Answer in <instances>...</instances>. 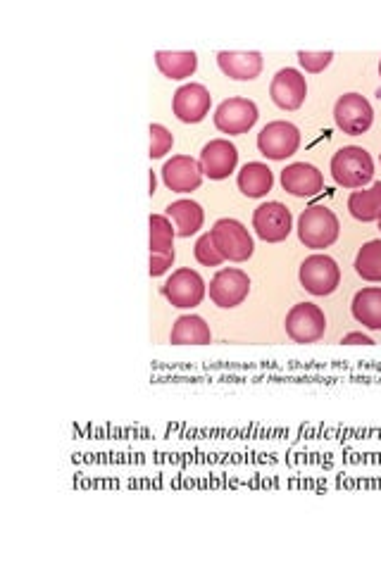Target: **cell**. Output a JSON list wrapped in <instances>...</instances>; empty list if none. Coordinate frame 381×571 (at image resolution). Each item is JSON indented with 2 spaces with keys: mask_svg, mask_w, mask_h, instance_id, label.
<instances>
[{
  "mask_svg": "<svg viewBox=\"0 0 381 571\" xmlns=\"http://www.w3.org/2000/svg\"><path fill=\"white\" fill-rule=\"evenodd\" d=\"M339 231V217L324 205L308 207V210H303L301 219H298V238H301L305 248L322 250L334 246L336 238H339Z\"/></svg>",
  "mask_w": 381,
  "mask_h": 571,
  "instance_id": "obj_1",
  "label": "cell"
},
{
  "mask_svg": "<svg viewBox=\"0 0 381 571\" xmlns=\"http://www.w3.org/2000/svg\"><path fill=\"white\" fill-rule=\"evenodd\" d=\"M331 177L343 188H362L374 177V160L365 148L346 146L331 158Z\"/></svg>",
  "mask_w": 381,
  "mask_h": 571,
  "instance_id": "obj_2",
  "label": "cell"
},
{
  "mask_svg": "<svg viewBox=\"0 0 381 571\" xmlns=\"http://www.w3.org/2000/svg\"><path fill=\"white\" fill-rule=\"evenodd\" d=\"M210 236L224 260L246 262L255 250L251 234H248V229L243 227L239 219H220V222H215V227L210 229Z\"/></svg>",
  "mask_w": 381,
  "mask_h": 571,
  "instance_id": "obj_3",
  "label": "cell"
},
{
  "mask_svg": "<svg viewBox=\"0 0 381 571\" xmlns=\"http://www.w3.org/2000/svg\"><path fill=\"white\" fill-rule=\"evenodd\" d=\"M301 284L312 296H331L341 284V269L334 257L310 255L301 265Z\"/></svg>",
  "mask_w": 381,
  "mask_h": 571,
  "instance_id": "obj_4",
  "label": "cell"
},
{
  "mask_svg": "<svg viewBox=\"0 0 381 571\" xmlns=\"http://www.w3.org/2000/svg\"><path fill=\"white\" fill-rule=\"evenodd\" d=\"M286 334L296 343H315L327 331V317L317 305L298 303L286 315Z\"/></svg>",
  "mask_w": 381,
  "mask_h": 571,
  "instance_id": "obj_5",
  "label": "cell"
},
{
  "mask_svg": "<svg viewBox=\"0 0 381 571\" xmlns=\"http://www.w3.org/2000/svg\"><path fill=\"white\" fill-rule=\"evenodd\" d=\"M334 122L343 134H365L374 122V110L370 100L360 96V93H346V96H341L334 105Z\"/></svg>",
  "mask_w": 381,
  "mask_h": 571,
  "instance_id": "obj_6",
  "label": "cell"
},
{
  "mask_svg": "<svg viewBox=\"0 0 381 571\" xmlns=\"http://www.w3.org/2000/svg\"><path fill=\"white\" fill-rule=\"evenodd\" d=\"M301 148V131L291 122H270L258 134V150L267 160H286Z\"/></svg>",
  "mask_w": 381,
  "mask_h": 571,
  "instance_id": "obj_7",
  "label": "cell"
},
{
  "mask_svg": "<svg viewBox=\"0 0 381 571\" xmlns=\"http://www.w3.org/2000/svg\"><path fill=\"white\" fill-rule=\"evenodd\" d=\"M162 296L179 310H191V307H198L205 298V281L203 276L193 269L184 267L177 269L170 279L162 286Z\"/></svg>",
  "mask_w": 381,
  "mask_h": 571,
  "instance_id": "obj_8",
  "label": "cell"
},
{
  "mask_svg": "<svg viewBox=\"0 0 381 571\" xmlns=\"http://www.w3.org/2000/svg\"><path fill=\"white\" fill-rule=\"evenodd\" d=\"M253 229L265 243H281L286 241L293 229V217L289 207L277 203H262L258 210L253 212Z\"/></svg>",
  "mask_w": 381,
  "mask_h": 571,
  "instance_id": "obj_9",
  "label": "cell"
},
{
  "mask_svg": "<svg viewBox=\"0 0 381 571\" xmlns=\"http://www.w3.org/2000/svg\"><path fill=\"white\" fill-rule=\"evenodd\" d=\"M258 117V105L251 98H229L215 110V127L222 134L239 136L251 131Z\"/></svg>",
  "mask_w": 381,
  "mask_h": 571,
  "instance_id": "obj_10",
  "label": "cell"
},
{
  "mask_svg": "<svg viewBox=\"0 0 381 571\" xmlns=\"http://www.w3.org/2000/svg\"><path fill=\"white\" fill-rule=\"evenodd\" d=\"M248 293H251V279L241 269H220L210 281V300L224 310L241 305Z\"/></svg>",
  "mask_w": 381,
  "mask_h": 571,
  "instance_id": "obj_11",
  "label": "cell"
},
{
  "mask_svg": "<svg viewBox=\"0 0 381 571\" xmlns=\"http://www.w3.org/2000/svg\"><path fill=\"white\" fill-rule=\"evenodd\" d=\"M212 105L210 91L203 84H184L172 98V110L179 122L198 124L208 117Z\"/></svg>",
  "mask_w": 381,
  "mask_h": 571,
  "instance_id": "obj_12",
  "label": "cell"
},
{
  "mask_svg": "<svg viewBox=\"0 0 381 571\" xmlns=\"http://www.w3.org/2000/svg\"><path fill=\"white\" fill-rule=\"evenodd\" d=\"M270 96L274 105H279L281 110H298L305 103V96H308V84H305V77L298 69H279L272 79Z\"/></svg>",
  "mask_w": 381,
  "mask_h": 571,
  "instance_id": "obj_13",
  "label": "cell"
},
{
  "mask_svg": "<svg viewBox=\"0 0 381 571\" xmlns=\"http://www.w3.org/2000/svg\"><path fill=\"white\" fill-rule=\"evenodd\" d=\"M203 167L201 162L189 158V155H174L172 160L162 167V179L165 186L174 193H191L203 184Z\"/></svg>",
  "mask_w": 381,
  "mask_h": 571,
  "instance_id": "obj_14",
  "label": "cell"
},
{
  "mask_svg": "<svg viewBox=\"0 0 381 571\" xmlns=\"http://www.w3.org/2000/svg\"><path fill=\"white\" fill-rule=\"evenodd\" d=\"M239 165V150L227 138H215L201 153V167L205 177L222 181Z\"/></svg>",
  "mask_w": 381,
  "mask_h": 571,
  "instance_id": "obj_15",
  "label": "cell"
},
{
  "mask_svg": "<svg viewBox=\"0 0 381 571\" xmlns=\"http://www.w3.org/2000/svg\"><path fill=\"white\" fill-rule=\"evenodd\" d=\"M281 186L286 193L296 198H310L324 191V177L315 165L308 162H293L281 172Z\"/></svg>",
  "mask_w": 381,
  "mask_h": 571,
  "instance_id": "obj_16",
  "label": "cell"
},
{
  "mask_svg": "<svg viewBox=\"0 0 381 571\" xmlns=\"http://www.w3.org/2000/svg\"><path fill=\"white\" fill-rule=\"evenodd\" d=\"M217 65L229 79L234 81H253L262 72V55L255 53H239V50H222L217 53Z\"/></svg>",
  "mask_w": 381,
  "mask_h": 571,
  "instance_id": "obj_17",
  "label": "cell"
},
{
  "mask_svg": "<svg viewBox=\"0 0 381 571\" xmlns=\"http://www.w3.org/2000/svg\"><path fill=\"white\" fill-rule=\"evenodd\" d=\"M155 65L167 79H186L196 72L198 55L193 50H158Z\"/></svg>",
  "mask_w": 381,
  "mask_h": 571,
  "instance_id": "obj_18",
  "label": "cell"
},
{
  "mask_svg": "<svg viewBox=\"0 0 381 571\" xmlns=\"http://www.w3.org/2000/svg\"><path fill=\"white\" fill-rule=\"evenodd\" d=\"M167 217L172 219L174 229H177V236L181 238L193 236L205 222L203 207L193 203V200H174V203L167 207Z\"/></svg>",
  "mask_w": 381,
  "mask_h": 571,
  "instance_id": "obj_19",
  "label": "cell"
},
{
  "mask_svg": "<svg viewBox=\"0 0 381 571\" xmlns=\"http://www.w3.org/2000/svg\"><path fill=\"white\" fill-rule=\"evenodd\" d=\"M274 174L265 162H248L239 172V188L243 196L262 198L272 191Z\"/></svg>",
  "mask_w": 381,
  "mask_h": 571,
  "instance_id": "obj_20",
  "label": "cell"
},
{
  "mask_svg": "<svg viewBox=\"0 0 381 571\" xmlns=\"http://www.w3.org/2000/svg\"><path fill=\"white\" fill-rule=\"evenodd\" d=\"M210 341H212L210 326L205 324V319L198 315L179 317L172 326V334H170L172 345H208Z\"/></svg>",
  "mask_w": 381,
  "mask_h": 571,
  "instance_id": "obj_21",
  "label": "cell"
},
{
  "mask_svg": "<svg viewBox=\"0 0 381 571\" xmlns=\"http://www.w3.org/2000/svg\"><path fill=\"white\" fill-rule=\"evenodd\" d=\"M353 317L372 331H381V288H362L353 298Z\"/></svg>",
  "mask_w": 381,
  "mask_h": 571,
  "instance_id": "obj_22",
  "label": "cell"
},
{
  "mask_svg": "<svg viewBox=\"0 0 381 571\" xmlns=\"http://www.w3.org/2000/svg\"><path fill=\"white\" fill-rule=\"evenodd\" d=\"M348 210L358 222H379L381 219V181L372 188L353 191L348 198Z\"/></svg>",
  "mask_w": 381,
  "mask_h": 571,
  "instance_id": "obj_23",
  "label": "cell"
},
{
  "mask_svg": "<svg viewBox=\"0 0 381 571\" xmlns=\"http://www.w3.org/2000/svg\"><path fill=\"white\" fill-rule=\"evenodd\" d=\"M355 272L365 281H381V241H370L355 257Z\"/></svg>",
  "mask_w": 381,
  "mask_h": 571,
  "instance_id": "obj_24",
  "label": "cell"
},
{
  "mask_svg": "<svg viewBox=\"0 0 381 571\" xmlns=\"http://www.w3.org/2000/svg\"><path fill=\"white\" fill-rule=\"evenodd\" d=\"M148 224H151V255L170 253V250H174V236H177V229L172 227L170 217L151 215Z\"/></svg>",
  "mask_w": 381,
  "mask_h": 571,
  "instance_id": "obj_25",
  "label": "cell"
},
{
  "mask_svg": "<svg viewBox=\"0 0 381 571\" xmlns=\"http://www.w3.org/2000/svg\"><path fill=\"white\" fill-rule=\"evenodd\" d=\"M193 255H196V260L201 262L203 267H220L224 262V257L220 255V250L215 248V241H212L210 234H203L198 238L196 248H193Z\"/></svg>",
  "mask_w": 381,
  "mask_h": 571,
  "instance_id": "obj_26",
  "label": "cell"
},
{
  "mask_svg": "<svg viewBox=\"0 0 381 571\" xmlns=\"http://www.w3.org/2000/svg\"><path fill=\"white\" fill-rule=\"evenodd\" d=\"M151 150H148V155L151 158H162L165 153H170L172 146H174V136L172 131L167 127H162V124H151Z\"/></svg>",
  "mask_w": 381,
  "mask_h": 571,
  "instance_id": "obj_27",
  "label": "cell"
},
{
  "mask_svg": "<svg viewBox=\"0 0 381 571\" xmlns=\"http://www.w3.org/2000/svg\"><path fill=\"white\" fill-rule=\"evenodd\" d=\"M331 60H334V53H331V50H320V53L301 50V53H298V62H301L305 72H312V74L324 72V69L331 65Z\"/></svg>",
  "mask_w": 381,
  "mask_h": 571,
  "instance_id": "obj_28",
  "label": "cell"
},
{
  "mask_svg": "<svg viewBox=\"0 0 381 571\" xmlns=\"http://www.w3.org/2000/svg\"><path fill=\"white\" fill-rule=\"evenodd\" d=\"M174 257L177 253L170 250V253H153L151 255V276H162L174 265Z\"/></svg>",
  "mask_w": 381,
  "mask_h": 571,
  "instance_id": "obj_29",
  "label": "cell"
},
{
  "mask_svg": "<svg viewBox=\"0 0 381 571\" xmlns=\"http://www.w3.org/2000/svg\"><path fill=\"white\" fill-rule=\"evenodd\" d=\"M343 345H374V341L370 336L360 334V331H351V334H346L341 338Z\"/></svg>",
  "mask_w": 381,
  "mask_h": 571,
  "instance_id": "obj_30",
  "label": "cell"
},
{
  "mask_svg": "<svg viewBox=\"0 0 381 571\" xmlns=\"http://www.w3.org/2000/svg\"><path fill=\"white\" fill-rule=\"evenodd\" d=\"M155 193V174L151 172V196Z\"/></svg>",
  "mask_w": 381,
  "mask_h": 571,
  "instance_id": "obj_31",
  "label": "cell"
},
{
  "mask_svg": "<svg viewBox=\"0 0 381 571\" xmlns=\"http://www.w3.org/2000/svg\"><path fill=\"white\" fill-rule=\"evenodd\" d=\"M379 77H381V62H379Z\"/></svg>",
  "mask_w": 381,
  "mask_h": 571,
  "instance_id": "obj_32",
  "label": "cell"
},
{
  "mask_svg": "<svg viewBox=\"0 0 381 571\" xmlns=\"http://www.w3.org/2000/svg\"><path fill=\"white\" fill-rule=\"evenodd\" d=\"M379 229H381V219H379Z\"/></svg>",
  "mask_w": 381,
  "mask_h": 571,
  "instance_id": "obj_33",
  "label": "cell"
},
{
  "mask_svg": "<svg viewBox=\"0 0 381 571\" xmlns=\"http://www.w3.org/2000/svg\"><path fill=\"white\" fill-rule=\"evenodd\" d=\"M379 162H381V158H379Z\"/></svg>",
  "mask_w": 381,
  "mask_h": 571,
  "instance_id": "obj_34",
  "label": "cell"
}]
</instances>
